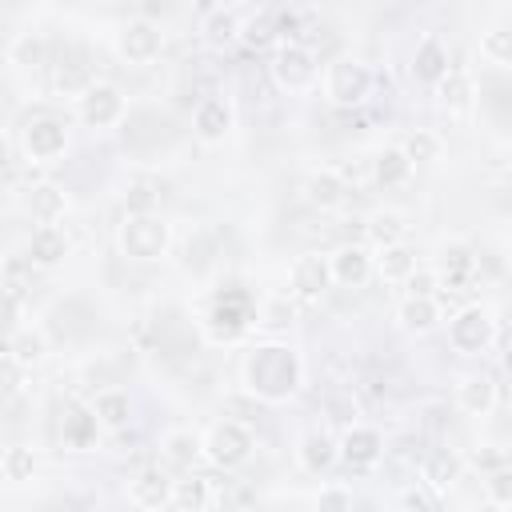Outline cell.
<instances>
[{"label":"cell","mask_w":512,"mask_h":512,"mask_svg":"<svg viewBox=\"0 0 512 512\" xmlns=\"http://www.w3.org/2000/svg\"><path fill=\"white\" fill-rule=\"evenodd\" d=\"M172 492H176V480L152 464V468H140L132 480H128V500L136 508H168L172 504Z\"/></svg>","instance_id":"cell-15"},{"label":"cell","mask_w":512,"mask_h":512,"mask_svg":"<svg viewBox=\"0 0 512 512\" xmlns=\"http://www.w3.org/2000/svg\"><path fill=\"white\" fill-rule=\"evenodd\" d=\"M52 4H64V0H52Z\"/></svg>","instance_id":"cell-46"},{"label":"cell","mask_w":512,"mask_h":512,"mask_svg":"<svg viewBox=\"0 0 512 512\" xmlns=\"http://www.w3.org/2000/svg\"><path fill=\"white\" fill-rule=\"evenodd\" d=\"M252 300L248 296H228V300H220L212 312H208V336L212 340H236L248 324H252Z\"/></svg>","instance_id":"cell-17"},{"label":"cell","mask_w":512,"mask_h":512,"mask_svg":"<svg viewBox=\"0 0 512 512\" xmlns=\"http://www.w3.org/2000/svg\"><path fill=\"white\" fill-rule=\"evenodd\" d=\"M92 412H96V420H100L108 432H120V428L132 420V400H128L124 388H100V392L92 396Z\"/></svg>","instance_id":"cell-29"},{"label":"cell","mask_w":512,"mask_h":512,"mask_svg":"<svg viewBox=\"0 0 512 512\" xmlns=\"http://www.w3.org/2000/svg\"><path fill=\"white\" fill-rule=\"evenodd\" d=\"M192 132L204 140V144H224L228 132H232V104L220 100V96H208L192 108Z\"/></svg>","instance_id":"cell-18"},{"label":"cell","mask_w":512,"mask_h":512,"mask_svg":"<svg viewBox=\"0 0 512 512\" xmlns=\"http://www.w3.org/2000/svg\"><path fill=\"white\" fill-rule=\"evenodd\" d=\"M372 84H376L372 68H368L360 56H348V52L336 56V60H328L324 72H320V92H324V100L336 104V108H356V104H364L368 92H372Z\"/></svg>","instance_id":"cell-3"},{"label":"cell","mask_w":512,"mask_h":512,"mask_svg":"<svg viewBox=\"0 0 512 512\" xmlns=\"http://www.w3.org/2000/svg\"><path fill=\"white\" fill-rule=\"evenodd\" d=\"M412 172H416V160L404 152V144L380 148V152L372 156V180H376L380 188H404V184L412 180Z\"/></svg>","instance_id":"cell-24"},{"label":"cell","mask_w":512,"mask_h":512,"mask_svg":"<svg viewBox=\"0 0 512 512\" xmlns=\"http://www.w3.org/2000/svg\"><path fill=\"white\" fill-rule=\"evenodd\" d=\"M332 288V268H328V256H316V252H304L288 264V292L296 300H320L324 292Z\"/></svg>","instance_id":"cell-10"},{"label":"cell","mask_w":512,"mask_h":512,"mask_svg":"<svg viewBox=\"0 0 512 512\" xmlns=\"http://www.w3.org/2000/svg\"><path fill=\"white\" fill-rule=\"evenodd\" d=\"M396 320H400V328L408 332V336H428L444 316H440V300L436 296H416V292H408L404 300H400V308H396Z\"/></svg>","instance_id":"cell-23"},{"label":"cell","mask_w":512,"mask_h":512,"mask_svg":"<svg viewBox=\"0 0 512 512\" xmlns=\"http://www.w3.org/2000/svg\"><path fill=\"white\" fill-rule=\"evenodd\" d=\"M100 428H104V424L96 420L92 408H72V412L64 416V444H68V448H88Z\"/></svg>","instance_id":"cell-33"},{"label":"cell","mask_w":512,"mask_h":512,"mask_svg":"<svg viewBox=\"0 0 512 512\" xmlns=\"http://www.w3.org/2000/svg\"><path fill=\"white\" fill-rule=\"evenodd\" d=\"M404 232H408V224H404V216H400L396 208H376V212L368 216V224H364V236H368L376 248L404 240Z\"/></svg>","instance_id":"cell-31"},{"label":"cell","mask_w":512,"mask_h":512,"mask_svg":"<svg viewBox=\"0 0 512 512\" xmlns=\"http://www.w3.org/2000/svg\"><path fill=\"white\" fill-rule=\"evenodd\" d=\"M448 68H452V60H448V48L436 40V36H424L420 44H416V56H412V76L420 80V84H440L444 76H448Z\"/></svg>","instance_id":"cell-26"},{"label":"cell","mask_w":512,"mask_h":512,"mask_svg":"<svg viewBox=\"0 0 512 512\" xmlns=\"http://www.w3.org/2000/svg\"><path fill=\"white\" fill-rule=\"evenodd\" d=\"M344 196H348V184H344V176H340L336 168H316V172H308V180H304V200H308L312 208H320V212L340 208Z\"/></svg>","instance_id":"cell-25"},{"label":"cell","mask_w":512,"mask_h":512,"mask_svg":"<svg viewBox=\"0 0 512 512\" xmlns=\"http://www.w3.org/2000/svg\"><path fill=\"white\" fill-rule=\"evenodd\" d=\"M496 340V312L488 304H464L448 316V344L460 356H480Z\"/></svg>","instance_id":"cell-5"},{"label":"cell","mask_w":512,"mask_h":512,"mask_svg":"<svg viewBox=\"0 0 512 512\" xmlns=\"http://www.w3.org/2000/svg\"><path fill=\"white\" fill-rule=\"evenodd\" d=\"M252 448H256V436L244 420H216L208 432H204V460L216 464L220 472H236L252 460Z\"/></svg>","instance_id":"cell-4"},{"label":"cell","mask_w":512,"mask_h":512,"mask_svg":"<svg viewBox=\"0 0 512 512\" xmlns=\"http://www.w3.org/2000/svg\"><path fill=\"white\" fill-rule=\"evenodd\" d=\"M328 268H332V284H340V288H364L376 276V252H368L364 244H340L328 256Z\"/></svg>","instance_id":"cell-12"},{"label":"cell","mask_w":512,"mask_h":512,"mask_svg":"<svg viewBox=\"0 0 512 512\" xmlns=\"http://www.w3.org/2000/svg\"><path fill=\"white\" fill-rule=\"evenodd\" d=\"M216 496H212V484L204 476H192V480H176V492H172V508H208Z\"/></svg>","instance_id":"cell-36"},{"label":"cell","mask_w":512,"mask_h":512,"mask_svg":"<svg viewBox=\"0 0 512 512\" xmlns=\"http://www.w3.org/2000/svg\"><path fill=\"white\" fill-rule=\"evenodd\" d=\"M436 96H440V104L452 112V116H460V112H468L472 108V100H476V88H472V76L464 72V68H448V76L436 84Z\"/></svg>","instance_id":"cell-30"},{"label":"cell","mask_w":512,"mask_h":512,"mask_svg":"<svg viewBox=\"0 0 512 512\" xmlns=\"http://www.w3.org/2000/svg\"><path fill=\"white\" fill-rule=\"evenodd\" d=\"M324 412H328L332 420H344V424H352V420L360 416V408H356V396H352L348 388H332V392L324 396Z\"/></svg>","instance_id":"cell-40"},{"label":"cell","mask_w":512,"mask_h":512,"mask_svg":"<svg viewBox=\"0 0 512 512\" xmlns=\"http://www.w3.org/2000/svg\"><path fill=\"white\" fill-rule=\"evenodd\" d=\"M336 460H340V440H336L332 432L312 428V432H304V436H300L296 464H300L308 476H324V472H328Z\"/></svg>","instance_id":"cell-20"},{"label":"cell","mask_w":512,"mask_h":512,"mask_svg":"<svg viewBox=\"0 0 512 512\" xmlns=\"http://www.w3.org/2000/svg\"><path fill=\"white\" fill-rule=\"evenodd\" d=\"M212 4H216V8H240L244 0H212Z\"/></svg>","instance_id":"cell-45"},{"label":"cell","mask_w":512,"mask_h":512,"mask_svg":"<svg viewBox=\"0 0 512 512\" xmlns=\"http://www.w3.org/2000/svg\"><path fill=\"white\" fill-rule=\"evenodd\" d=\"M380 456H384V436H380V428H372V424H364V420L344 424V432H340V460H344L348 468H372Z\"/></svg>","instance_id":"cell-13"},{"label":"cell","mask_w":512,"mask_h":512,"mask_svg":"<svg viewBox=\"0 0 512 512\" xmlns=\"http://www.w3.org/2000/svg\"><path fill=\"white\" fill-rule=\"evenodd\" d=\"M272 80L284 92H308V88H316L320 84V60H316V52L304 48V44H296V40L280 44L276 56H272Z\"/></svg>","instance_id":"cell-7"},{"label":"cell","mask_w":512,"mask_h":512,"mask_svg":"<svg viewBox=\"0 0 512 512\" xmlns=\"http://www.w3.org/2000/svg\"><path fill=\"white\" fill-rule=\"evenodd\" d=\"M316 504H324V508H352V492H344V488H320L316 492Z\"/></svg>","instance_id":"cell-43"},{"label":"cell","mask_w":512,"mask_h":512,"mask_svg":"<svg viewBox=\"0 0 512 512\" xmlns=\"http://www.w3.org/2000/svg\"><path fill=\"white\" fill-rule=\"evenodd\" d=\"M476 272H480V264H476L472 244H464V240H448V244H440V252H436V276H440L444 288H452V292H468V284L476 280Z\"/></svg>","instance_id":"cell-11"},{"label":"cell","mask_w":512,"mask_h":512,"mask_svg":"<svg viewBox=\"0 0 512 512\" xmlns=\"http://www.w3.org/2000/svg\"><path fill=\"white\" fill-rule=\"evenodd\" d=\"M160 456L168 468H192L204 456V436H196L192 428H172L160 440Z\"/></svg>","instance_id":"cell-27"},{"label":"cell","mask_w":512,"mask_h":512,"mask_svg":"<svg viewBox=\"0 0 512 512\" xmlns=\"http://www.w3.org/2000/svg\"><path fill=\"white\" fill-rule=\"evenodd\" d=\"M116 52H120V60L132 64V68L152 64V60L164 52V32H160V24H152L148 16L128 20V24L116 32Z\"/></svg>","instance_id":"cell-9"},{"label":"cell","mask_w":512,"mask_h":512,"mask_svg":"<svg viewBox=\"0 0 512 512\" xmlns=\"http://www.w3.org/2000/svg\"><path fill=\"white\" fill-rule=\"evenodd\" d=\"M500 364H504V372H512V336L504 340V352H500Z\"/></svg>","instance_id":"cell-44"},{"label":"cell","mask_w":512,"mask_h":512,"mask_svg":"<svg viewBox=\"0 0 512 512\" xmlns=\"http://www.w3.org/2000/svg\"><path fill=\"white\" fill-rule=\"evenodd\" d=\"M412 272H416V252H412L404 240L376 248V276H380V280H388V284H408Z\"/></svg>","instance_id":"cell-28"},{"label":"cell","mask_w":512,"mask_h":512,"mask_svg":"<svg viewBox=\"0 0 512 512\" xmlns=\"http://www.w3.org/2000/svg\"><path fill=\"white\" fill-rule=\"evenodd\" d=\"M48 60V44L40 32H16L8 44V64L16 68H40Z\"/></svg>","instance_id":"cell-32"},{"label":"cell","mask_w":512,"mask_h":512,"mask_svg":"<svg viewBox=\"0 0 512 512\" xmlns=\"http://www.w3.org/2000/svg\"><path fill=\"white\" fill-rule=\"evenodd\" d=\"M68 252H72V240H68V232L60 224H36L28 244H24V256L32 260V268H44V272L64 264Z\"/></svg>","instance_id":"cell-14"},{"label":"cell","mask_w":512,"mask_h":512,"mask_svg":"<svg viewBox=\"0 0 512 512\" xmlns=\"http://www.w3.org/2000/svg\"><path fill=\"white\" fill-rule=\"evenodd\" d=\"M404 152H408L416 164H432V160L444 156V140H440V132H432V128H416V132L404 140Z\"/></svg>","instance_id":"cell-38"},{"label":"cell","mask_w":512,"mask_h":512,"mask_svg":"<svg viewBox=\"0 0 512 512\" xmlns=\"http://www.w3.org/2000/svg\"><path fill=\"white\" fill-rule=\"evenodd\" d=\"M32 472H36L32 448H28V444H8L4 456H0V476H4L8 484H24V480H32Z\"/></svg>","instance_id":"cell-34"},{"label":"cell","mask_w":512,"mask_h":512,"mask_svg":"<svg viewBox=\"0 0 512 512\" xmlns=\"http://www.w3.org/2000/svg\"><path fill=\"white\" fill-rule=\"evenodd\" d=\"M436 284H440L436 268H416L408 276V292H416V296H436Z\"/></svg>","instance_id":"cell-41"},{"label":"cell","mask_w":512,"mask_h":512,"mask_svg":"<svg viewBox=\"0 0 512 512\" xmlns=\"http://www.w3.org/2000/svg\"><path fill=\"white\" fill-rule=\"evenodd\" d=\"M76 116H80L88 128H116V124H124V116H128V100H124V92H120L116 84L92 80V84H84L80 96H76Z\"/></svg>","instance_id":"cell-6"},{"label":"cell","mask_w":512,"mask_h":512,"mask_svg":"<svg viewBox=\"0 0 512 512\" xmlns=\"http://www.w3.org/2000/svg\"><path fill=\"white\" fill-rule=\"evenodd\" d=\"M20 152L28 164H56L68 152V128L56 116H36L20 128Z\"/></svg>","instance_id":"cell-8"},{"label":"cell","mask_w":512,"mask_h":512,"mask_svg":"<svg viewBox=\"0 0 512 512\" xmlns=\"http://www.w3.org/2000/svg\"><path fill=\"white\" fill-rule=\"evenodd\" d=\"M436 500H440V496H436L428 484H420V488H408V492L400 496V504H404V508H432Z\"/></svg>","instance_id":"cell-42"},{"label":"cell","mask_w":512,"mask_h":512,"mask_svg":"<svg viewBox=\"0 0 512 512\" xmlns=\"http://www.w3.org/2000/svg\"><path fill=\"white\" fill-rule=\"evenodd\" d=\"M204 32H208V40H212V44H228V40H236V32H240V24H236V16H232V8H216V12L208 16V24H204Z\"/></svg>","instance_id":"cell-39"},{"label":"cell","mask_w":512,"mask_h":512,"mask_svg":"<svg viewBox=\"0 0 512 512\" xmlns=\"http://www.w3.org/2000/svg\"><path fill=\"white\" fill-rule=\"evenodd\" d=\"M500 404V388L488 372H468L460 384H456V408L464 416H492Z\"/></svg>","instance_id":"cell-16"},{"label":"cell","mask_w":512,"mask_h":512,"mask_svg":"<svg viewBox=\"0 0 512 512\" xmlns=\"http://www.w3.org/2000/svg\"><path fill=\"white\" fill-rule=\"evenodd\" d=\"M240 384L260 404H284L304 384V360L288 344H256L240 364Z\"/></svg>","instance_id":"cell-1"},{"label":"cell","mask_w":512,"mask_h":512,"mask_svg":"<svg viewBox=\"0 0 512 512\" xmlns=\"http://www.w3.org/2000/svg\"><path fill=\"white\" fill-rule=\"evenodd\" d=\"M116 248L124 260H164L172 248V224L156 212H128L116 228Z\"/></svg>","instance_id":"cell-2"},{"label":"cell","mask_w":512,"mask_h":512,"mask_svg":"<svg viewBox=\"0 0 512 512\" xmlns=\"http://www.w3.org/2000/svg\"><path fill=\"white\" fill-rule=\"evenodd\" d=\"M464 472H468V460L452 448H440L420 464V484H428L436 496H444L448 488H456L464 480Z\"/></svg>","instance_id":"cell-21"},{"label":"cell","mask_w":512,"mask_h":512,"mask_svg":"<svg viewBox=\"0 0 512 512\" xmlns=\"http://www.w3.org/2000/svg\"><path fill=\"white\" fill-rule=\"evenodd\" d=\"M484 500L496 508H512V464H496L484 472Z\"/></svg>","instance_id":"cell-37"},{"label":"cell","mask_w":512,"mask_h":512,"mask_svg":"<svg viewBox=\"0 0 512 512\" xmlns=\"http://www.w3.org/2000/svg\"><path fill=\"white\" fill-rule=\"evenodd\" d=\"M4 356H12L20 368H40L48 360V336L36 328V324H16L8 328V344H4Z\"/></svg>","instance_id":"cell-22"},{"label":"cell","mask_w":512,"mask_h":512,"mask_svg":"<svg viewBox=\"0 0 512 512\" xmlns=\"http://www.w3.org/2000/svg\"><path fill=\"white\" fill-rule=\"evenodd\" d=\"M24 212L32 224H60L64 212H68V192L40 180V184H28L24 188Z\"/></svg>","instance_id":"cell-19"},{"label":"cell","mask_w":512,"mask_h":512,"mask_svg":"<svg viewBox=\"0 0 512 512\" xmlns=\"http://www.w3.org/2000/svg\"><path fill=\"white\" fill-rule=\"evenodd\" d=\"M480 56L496 68H512V24H496L480 36Z\"/></svg>","instance_id":"cell-35"}]
</instances>
